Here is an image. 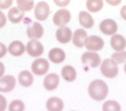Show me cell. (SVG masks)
<instances>
[{
    "label": "cell",
    "mask_w": 126,
    "mask_h": 111,
    "mask_svg": "<svg viewBox=\"0 0 126 111\" xmlns=\"http://www.w3.org/2000/svg\"><path fill=\"white\" fill-rule=\"evenodd\" d=\"M88 92L94 101H104L109 93V87L103 80H94L88 87Z\"/></svg>",
    "instance_id": "cell-1"
},
{
    "label": "cell",
    "mask_w": 126,
    "mask_h": 111,
    "mask_svg": "<svg viewBox=\"0 0 126 111\" xmlns=\"http://www.w3.org/2000/svg\"><path fill=\"white\" fill-rule=\"evenodd\" d=\"M100 73H102V75H104L108 78H113L118 75L119 68L112 58H106L100 64Z\"/></svg>",
    "instance_id": "cell-2"
},
{
    "label": "cell",
    "mask_w": 126,
    "mask_h": 111,
    "mask_svg": "<svg viewBox=\"0 0 126 111\" xmlns=\"http://www.w3.org/2000/svg\"><path fill=\"white\" fill-rule=\"evenodd\" d=\"M82 62L85 66H89L91 68H97L99 64H102L100 56L94 52H85L82 54Z\"/></svg>",
    "instance_id": "cell-3"
},
{
    "label": "cell",
    "mask_w": 126,
    "mask_h": 111,
    "mask_svg": "<svg viewBox=\"0 0 126 111\" xmlns=\"http://www.w3.org/2000/svg\"><path fill=\"white\" fill-rule=\"evenodd\" d=\"M43 50L45 48H43L42 43L39 42V40H31L26 44V52L32 57H40L43 54Z\"/></svg>",
    "instance_id": "cell-4"
},
{
    "label": "cell",
    "mask_w": 126,
    "mask_h": 111,
    "mask_svg": "<svg viewBox=\"0 0 126 111\" xmlns=\"http://www.w3.org/2000/svg\"><path fill=\"white\" fill-rule=\"evenodd\" d=\"M48 69H49V63L46 58L39 57L32 63V71H33V74H35L37 76L47 74Z\"/></svg>",
    "instance_id": "cell-5"
},
{
    "label": "cell",
    "mask_w": 126,
    "mask_h": 111,
    "mask_svg": "<svg viewBox=\"0 0 126 111\" xmlns=\"http://www.w3.org/2000/svg\"><path fill=\"white\" fill-rule=\"evenodd\" d=\"M70 19H71V14H70V12L65 8H62V9H59V11L54 14L53 21H54V23L56 25V26L64 27L68 22L70 21Z\"/></svg>",
    "instance_id": "cell-6"
},
{
    "label": "cell",
    "mask_w": 126,
    "mask_h": 111,
    "mask_svg": "<svg viewBox=\"0 0 126 111\" xmlns=\"http://www.w3.org/2000/svg\"><path fill=\"white\" fill-rule=\"evenodd\" d=\"M99 29L102 33H104L105 35H114L118 31V25L117 22L112 20V19H105L100 22L99 25Z\"/></svg>",
    "instance_id": "cell-7"
},
{
    "label": "cell",
    "mask_w": 126,
    "mask_h": 111,
    "mask_svg": "<svg viewBox=\"0 0 126 111\" xmlns=\"http://www.w3.org/2000/svg\"><path fill=\"white\" fill-rule=\"evenodd\" d=\"M34 15L39 21H45L47 20L49 15V6L46 1H39L34 8Z\"/></svg>",
    "instance_id": "cell-8"
},
{
    "label": "cell",
    "mask_w": 126,
    "mask_h": 111,
    "mask_svg": "<svg viewBox=\"0 0 126 111\" xmlns=\"http://www.w3.org/2000/svg\"><path fill=\"white\" fill-rule=\"evenodd\" d=\"M88 52H98L100 49H103L104 47V41L102 37L99 36H96V35H92V36H89L88 40L85 42V46Z\"/></svg>",
    "instance_id": "cell-9"
},
{
    "label": "cell",
    "mask_w": 126,
    "mask_h": 111,
    "mask_svg": "<svg viewBox=\"0 0 126 111\" xmlns=\"http://www.w3.org/2000/svg\"><path fill=\"white\" fill-rule=\"evenodd\" d=\"M43 27L40 22H33L27 28V36L31 40H39L43 36Z\"/></svg>",
    "instance_id": "cell-10"
},
{
    "label": "cell",
    "mask_w": 126,
    "mask_h": 111,
    "mask_svg": "<svg viewBox=\"0 0 126 111\" xmlns=\"http://www.w3.org/2000/svg\"><path fill=\"white\" fill-rule=\"evenodd\" d=\"M15 78L12 75H5L0 78V92H9L15 88Z\"/></svg>",
    "instance_id": "cell-11"
},
{
    "label": "cell",
    "mask_w": 126,
    "mask_h": 111,
    "mask_svg": "<svg viewBox=\"0 0 126 111\" xmlns=\"http://www.w3.org/2000/svg\"><path fill=\"white\" fill-rule=\"evenodd\" d=\"M59 84H60V76L57 74H54V73L48 74L45 77V80H43V87H45V89L49 90V91L55 90L59 87Z\"/></svg>",
    "instance_id": "cell-12"
},
{
    "label": "cell",
    "mask_w": 126,
    "mask_h": 111,
    "mask_svg": "<svg viewBox=\"0 0 126 111\" xmlns=\"http://www.w3.org/2000/svg\"><path fill=\"white\" fill-rule=\"evenodd\" d=\"M88 34H86L85 29H83V28H79V29H77L74 34H72V42L74 44L78 47V48H81V47H84L85 46V42L88 40Z\"/></svg>",
    "instance_id": "cell-13"
},
{
    "label": "cell",
    "mask_w": 126,
    "mask_h": 111,
    "mask_svg": "<svg viewBox=\"0 0 126 111\" xmlns=\"http://www.w3.org/2000/svg\"><path fill=\"white\" fill-rule=\"evenodd\" d=\"M56 40L60 43H68L70 40H72V33L69 27H60L56 31Z\"/></svg>",
    "instance_id": "cell-14"
},
{
    "label": "cell",
    "mask_w": 126,
    "mask_h": 111,
    "mask_svg": "<svg viewBox=\"0 0 126 111\" xmlns=\"http://www.w3.org/2000/svg\"><path fill=\"white\" fill-rule=\"evenodd\" d=\"M110 44L116 52H124V49L126 48V40L120 34H114L111 37Z\"/></svg>",
    "instance_id": "cell-15"
},
{
    "label": "cell",
    "mask_w": 126,
    "mask_h": 111,
    "mask_svg": "<svg viewBox=\"0 0 126 111\" xmlns=\"http://www.w3.org/2000/svg\"><path fill=\"white\" fill-rule=\"evenodd\" d=\"M48 57H49V60L53 63L59 64V63H62L63 61L65 60V53H64V50L61 48H53L49 50Z\"/></svg>",
    "instance_id": "cell-16"
},
{
    "label": "cell",
    "mask_w": 126,
    "mask_h": 111,
    "mask_svg": "<svg viewBox=\"0 0 126 111\" xmlns=\"http://www.w3.org/2000/svg\"><path fill=\"white\" fill-rule=\"evenodd\" d=\"M78 21L81 23V26L83 28H86V29H90L94 27V18L90 15L89 12H85V11H83V12H79L78 14Z\"/></svg>",
    "instance_id": "cell-17"
},
{
    "label": "cell",
    "mask_w": 126,
    "mask_h": 111,
    "mask_svg": "<svg viewBox=\"0 0 126 111\" xmlns=\"http://www.w3.org/2000/svg\"><path fill=\"white\" fill-rule=\"evenodd\" d=\"M46 107L48 111H62L64 103L61 98L59 97H50L46 103Z\"/></svg>",
    "instance_id": "cell-18"
},
{
    "label": "cell",
    "mask_w": 126,
    "mask_h": 111,
    "mask_svg": "<svg viewBox=\"0 0 126 111\" xmlns=\"http://www.w3.org/2000/svg\"><path fill=\"white\" fill-rule=\"evenodd\" d=\"M25 50H26V46L21 41H13L8 46V52L13 56H20V55H22Z\"/></svg>",
    "instance_id": "cell-19"
},
{
    "label": "cell",
    "mask_w": 126,
    "mask_h": 111,
    "mask_svg": "<svg viewBox=\"0 0 126 111\" xmlns=\"http://www.w3.org/2000/svg\"><path fill=\"white\" fill-rule=\"evenodd\" d=\"M61 76H62L63 80H65L67 82H72V81L76 80L77 73L75 70V68L71 66H64L62 68L61 71Z\"/></svg>",
    "instance_id": "cell-20"
},
{
    "label": "cell",
    "mask_w": 126,
    "mask_h": 111,
    "mask_svg": "<svg viewBox=\"0 0 126 111\" xmlns=\"http://www.w3.org/2000/svg\"><path fill=\"white\" fill-rule=\"evenodd\" d=\"M34 82V78H33V75H32L31 71L28 70H22L20 74H19V83L22 85V87H31Z\"/></svg>",
    "instance_id": "cell-21"
},
{
    "label": "cell",
    "mask_w": 126,
    "mask_h": 111,
    "mask_svg": "<svg viewBox=\"0 0 126 111\" xmlns=\"http://www.w3.org/2000/svg\"><path fill=\"white\" fill-rule=\"evenodd\" d=\"M7 18H8L9 21L13 22V23H19V22L25 18V13L21 12L18 7H15V8H11L9 9V12H8Z\"/></svg>",
    "instance_id": "cell-22"
},
{
    "label": "cell",
    "mask_w": 126,
    "mask_h": 111,
    "mask_svg": "<svg viewBox=\"0 0 126 111\" xmlns=\"http://www.w3.org/2000/svg\"><path fill=\"white\" fill-rule=\"evenodd\" d=\"M16 6L21 12H29L34 7V1L33 0H18L16 1Z\"/></svg>",
    "instance_id": "cell-23"
},
{
    "label": "cell",
    "mask_w": 126,
    "mask_h": 111,
    "mask_svg": "<svg viewBox=\"0 0 126 111\" xmlns=\"http://www.w3.org/2000/svg\"><path fill=\"white\" fill-rule=\"evenodd\" d=\"M104 2L102 0H88L86 1V8L89 12H99L103 8Z\"/></svg>",
    "instance_id": "cell-24"
},
{
    "label": "cell",
    "mask_w": 126,
    "mask_h": 111,
    "mask_svg": "<svg viewBox=\"0 0 126 111\" xmlns=\"http://www.w3.org/2000/svg\"><path fill=\"white\" fill-rule=\"evenodd\" d=\"M120 104L116 101H108L103 104V111H120Z\"/></svg>",
    "instance_id": "cell-25"
},
{
    "label": "cell",
    "mask_w": 126,
    "mask_h": 111,
    "mask_svg": "<svg viewBox=\"0 0 126 111\" xmlns=\"http://www.w3.org/2000/svg\"><path fill=\"white\" fill-rule=\"evenodd\" d=\"M8 110L9 111H25V104L20 99H14L13 102L9 104Z\"/></svg>",
    "instance_id": "cell-26"
},
{
    "label": "cell",
    "mask_w": 126,
    "mask_h": 111,
    "mask_svg": "<svg viewBox=\"0 0 126 111\" xmlns=\"http://www.w3.org/2000/svg\"><path fill=\"white\" fill-rule=\"evenodd\" d=\"M114 62L119 64V63H125L126 62V52H116L114 54H112L111 57Z\"/></svg>",
    "instance_id": "cell-27"
},
{
    "label": "cell",
    "mask_w": 126,
    "mask_h": 111,
    "mask_svg": "<svg viewBox=\"0 0 126 111\" xmlns=\"http://www.w3.org/2000/svg\"><path fill=\"white\" fill-rule=\"evenodd\" d=\"M13 4L12 0H0V9H6L9 8Z\"/></svg>",
    "instance_id": "cell-28"
},
{
    "label": "cell",
    "mask_w": 126,
    "mask_h": 111,
    "mask_svg": "<svg viewBox=\"0 0 126 111\" xmlns=\"http://www.w3.org/2000/svg\"><path fill=\"white\" fill-rule=\"evenodd\" d=\"M6 107H7V101L2 95H0V111H5Z\"/></svg>",
    "instance_id": "cell-29"
},
{
    "label": "cell",
    "mask_w": 126,
    "mask_h": 111,
    "mask_svg": "<svg viewBox=\"0 0 126 111\" xmlns=\"http://www.w3.org/2000/svg\"><path fill=\"white\" fill-rule=\"evenodd\" d=\"M6 21H7V17L0 11V28H2L6 25Z\"/></svg>",
    "instance_id": "cell-30"
},
{
    "label": "cell",
    "mask_w": 126,
    "mask_h": 111,
    "mask_svg": "<svg viewBox=\"0 0 126 111\" xmlns=\"http://www.w3.org/2000/svg\"><path fill=\"white\" fill-rule=\"evenodd\" d=\"M6 53H7V48H6V46H5L4 43H1V42H0V58L4 57L5 55H6Z\"/></svg>",
    "instance_id": "cell-31"
},
{
    "label": "cell",
    "mask_w": 126,
    "mask_h": 111,
    "mask_svg": "<svg viewBox=\"0 0 126 111\" xmlns=\"http://www.w3.org/2000/svg\"><path fill=\"white\" fill-rule=\"evenodd\" d=\"M4 75H5V66L0 62V78L4 77Z\"/></svg>",
    "instance_id": "cell-32"
},
{
    "label": "cell",
    "mask_w": 126,
    "mask_h": 111,
    "mask_svg": "<svg viewBox=\"0 0 126 111\" xmlns=\"http://www.w3.org/2000/svg\"><path fill=\"white\" fill-rule=\"evenodd\" d=\"M120 15L124 20H126V6H124L122 9H120Z\"/></svg>",
    "instance_id": "cell-33"
},
{
    "label": "cell",
    "mask_w": 126,
    "mask_h": 111,
    "mask_svg": "<svg viewBox=\"0 0 126 111\" xmlns=\"http://www.w3.org/2000/svg\"><path fill=\"white\" fill-rule=\"evenodd\" d=\"M55 4L59 5V6H64V5L69 4V1H55Z\"/></svg>",
    "instance_id": "cell-34"
},
{
    "label": "cell",
    "mask_w": 126,
    "mask_h": 111,
    "mask_svg": "<svg viewBox=\"0 0 126 111\" xmlns=\"http://www.w3.org/2000/svg\"><path fill=\"white\" fill-rule=\"evenodd\" d=\"M124 71L126 73V62H125V64H124Z\"/></svg>",
    "instance_id": "cell-35"
}]
</instances>
